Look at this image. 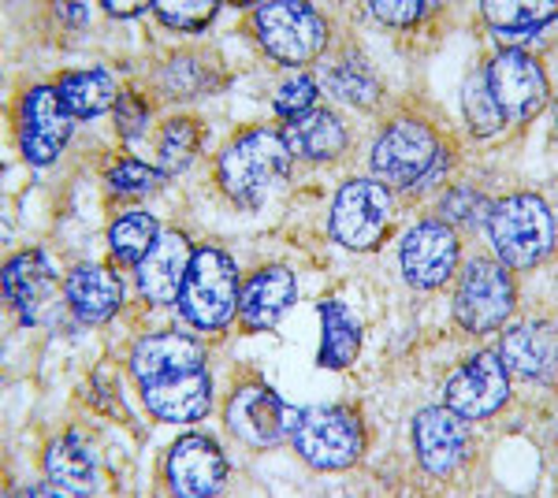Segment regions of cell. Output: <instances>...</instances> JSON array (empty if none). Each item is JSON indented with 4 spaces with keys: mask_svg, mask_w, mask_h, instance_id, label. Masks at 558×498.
Wrapping results in <instances>:
<instances>
[{
    "mask_svg": "<svg viewBox=\"0 0 558 498\" xmlns=\"http://www.w3.org/2000/svg\"><path fill=\"white\" fill-rule=\"evenodd\" d=\"M447 168V153L436 131L417 120H399L380 134L373 149V171L395 190H425Z\"/></svg>",
    "mask_w": 558,
    "mask_h": 498,
    "instance_id": "4",
    "label": "cell"
},
{
    "mask_svg": "<svg viewBox=\"0 0 558 498\" xmlns=\"http://www.w3.org/2000/svg\"><path fill=\"white\" fill-rule=\"evenodd\" d=\"M510 402V373L502 368L499 353L481 350L465 361L447 384V410L462 421H484Z\"/></svg>",
    "mask_w": 558,
    "mask_h": 498,
    "instance_id": "13",
    "label": "cell"
},
{
    "mask_svg": "<svg viewBox=\"0 0 558 498\" xmlns=\"http://www.w3.org/2000/svg\"><path fill=\"white\" fill-rule=\"evenodd\" d=\"M60 105L71 120H97L108 108H116V83L105 68H89V71H68L57 83Z\"/></svg>",
    "mask_w": 558,
    "mask_h": 498,
    "instance_id": "27",
    "label": "cell"
},
{
    "mask_svg": "<svg viewBox=\"0 0 558 498\" xmlns=\"http://www.w3.org/2000/svg\"><path fill=\"white\" fill-rule=\"evenodd\" d=\"M57 15L71 26H83L89 20V4H57Z\"/></svg>",
    "mask_w": 558,
    "mask_h": 498,
    "instance_id": "40",
    "label": "cell"
},
{
    "mask_svg": "<svg viewBox=\"0 0 558 498\" xmlns=\"http://www.w3.org/2000/svg\"><path fill=\"white\" fill-rule=\"evenodd\" d=\"M368 12L376 15L380 23H391V26H410L417 20H425L432 12V4H421V0H402V4H387V0H373Z\"/></svg>",
    "mask_w": 558,
    "mask_h": 498,
    "instance_id": "38",
    "label": "cell"
},
{
    "mask_svg": "<svg viewBox=\"0 0 558 498\" xmlns=\"http://www.w3.org/2000/svg\"><path fill=\"white\" fill-rule=\"evenodd\" d=\"M228 458L209 436H183L168 454V487L183 498H209L223 491Z\"/></svg>",
    "mask_w": 558,
    "mask_h": 498,
    "instance_id": "15",
    "label": "cell"
},
{
    "mask_svg": "<svg viewBox=\"0 0 558 498\" xmlns=\"http://www.w3.org/2000/svg\"><path fill=\"white\" fill-rule=\"evenodd\" d=\"M518 305V287L507 265L476 257L465 265L454 291V320L473 335H488L510 320Z\"/></svg>",
    "mask_w": 558,
    "mask_h": 498,
    "instance_id": "7",
    "label": "cell"
},
{
    "mask_svg": "<svg viewBox=\"0 0 558 498\" xmlns=\"http://www.w3.org/2000/svg\"><path fill=\"white\" fill-rule=\"evenodd\" d=\"M555 324L551 320H529L507 331L499 350V361L507 373H518L536 384H551L555 379Z\"/></svg>",
    "mask_w": 558,
    "mask_h": 498,
    "instance_id": "21",
    "label": "cell"
},
{
    "mask_svg": "<svg viewBox=\"0 0 558 498\" xmlns=\"http://www.w3.org/2000/svg\"><path fill=\"white\" fill-rule=\"evenodd\" d=\"M484 23L492 26V34L507 49H521L525 41L539 38L547 26L555 23L558 8L555 4H502V0H488L481 4Z\"/></svg>",
    "mask_w": 558,
    "mask_h": 498,
    "instance_id": "26",
    "label": "cell"
},
{
    "mask_svg": "<svg viewBox=\"0 0 558 498\" xmlns=\"http://www.w3.org/2000/svg\"><path fill=\"white\" fill-rule=\"evenodd\" d=\"M112 116H116V126H120L123 138H142V131H146V123H149V108L142 105V97H134V94L116 97Z\"/></svg>",
    "mask_w": 558,
    "mask_h": 498,
    "instance_id": "36",
    "label": "cell"
},
{
    "mask_svg": "<svg viewBox=\"0 0 558 498\" xmlns=\"http://www.w3.org/2000/svg\"><path fill=\"white\" fill-rule=\"evenodd\" d=\"M320 78L331 97H339V101H347L354 108H373L380 101V78L373 75V68H368L362 57L328 63V68L320 71Z\"/></svg>",
    "mask_w": 558,
    "mask_h": 498,
    "instance_id": "28",
    "label": "cell"
},
{
    "mask_svg": "<svg viewBox=\"0 0 558 498\" xmlns=\"http://www.w3.org/2000/svg\"><path fill=\"white\" fill-rule=\"evenodd\" d=\"M302 421V410L291 402H283L272 387L265 384H246L231 394L228 402V428L231 436L246 447H279V442L294 439V428Z\"/></svg>",
    "mask_w": 558,
    "mask_h": 498,
    "instance_id": "9",
    "label": "cell"
},
{
    "mask_svg": "<svg viewBox=\"0 0 558 498\" xmlns=\"http://www.w3.org/2000/svg\"><path fill=\"white\" fill-rule=\"evenodd\" d=\"M462 108H465V123H470V131L476 138H495V134L507 126V120H502L499 105H495V97L488 89V78H484V68L465 78Z\"/></svg>",
    "mask_w": 558,
    "mask_h": 498,
    "instance_id": "30",
    "label": "cell"
},
{
    "mask_svg": "<svg viewBox=\"0 0 558 498\" xmlns=\"http://www.w3.org/2000/svg\"><path fill=\"white\" fill-rule=\"evenodd\" d=\"M391 190L376 179H350L339 186L336 202H331L328 231L339 246L368 253L384 242L387 223H391Z\"/></svg>",
    "mask_w": 558,
    "mask_h": 498,
    "instance_id": "8",
    "label": "cell"
},
{
    "mask_svg": "<svg viewBox=\"0 0 558 498\" xmlns=\"http://www.w3.org/2000/svg\"><path fill=\"white\" fill-rule=\"evenodd\" d=\"M484 78H488V89L507 123H529L551 97L544 68L525 49H502L484 68Z\"/></svg>",
    "mask_w": 558,
    "mask_h": 498,
    "instance_id": "10",
    "label": "cell"
},
{
    "mask_svg": "<svg viewBox=\"0 0 558 498\" xmlns=\"http://www.w3.org/2000/svg\"><path fill=\"white\" fill-rule=\"evenodd\" d=\"M194 246L183 231H160L146 257L138 260V291L149 305H172L179 302V287L191 268Z\"/></svg>",
    "mask_w": 558,
    "mask_h": 498,
    "instance_id": "19",
    "label": "cell"
},
{
    "mask_svg": "<svg viewBox=\"0 0 558 498\" xmlns=\"http://www.w3.org/2000/svg\"><path fill=\"white\" fill-rule=\"evenodd\" d=\"M205 350L202 342L186 339V335H149L131 353V368L142 384H153L160 376H175L186 368H202Z\"/></svg>",
    "mask_w": 558,
    "mask_h": 498,
    "instance_id": "23",
    "label": "cell"
},
{
    "mask_svg": "<svg viewBox=\"0 0 558 498\" xmlns=\"http://www.w3.org/2000/svg\"><path fill=\"white\" fill-rule=\"evenodd\" d=\"M413 447H417L421 469L432 476L454 473L465 461V428L462 416L447 405H428L413 416Z\"/></svg>",
    "mask_w": 558,
    "mask_h": 498,
    "instance_id": "18",
    "label": "cell"
},
{
    "mask_svg": "<svg viewBox=\"0 0 558 498\" xmlns=\"http://www.w3.org/2000/svg\"><path fill=\"white\" fill-rule=\"evenodd\" d=\"M213 78H205V71H197L191 60H175L172 68H165V89L175 97H186V94H197L205 89Z\"/></svg>",
    "mask_w": 558,
    "mask_h": 498,
    "instance_id": "37",
    "label": "cell"
},
{
    "mask_svg": "<svg viewBox=\"0 0 558 498\" xmlns=\"http://www.w3.org/2000/svg\"><path fill=\"white\" fill-rule=\"evenodd\" d=\"M299 302V283L287 268H260L239 294V316L250 331H272L279 328L291 305Z\"/></svg>",
    "mask_w": 558,
    "mask_h": 498,
    "instance_id": "20",
    "label": "cell"
},
{
    "mask_svg": "<svg viewBox=\"0 0 558 498\" xmlns=\"http://www.w3.org/2000/svg\"><path fill=\"white\" fill-rule=\"evenodd\" d=\"M197 142H202V131H197L194 120H172L160 134V146H157V157H160V171L165 175H179L194 165L197 157Z\"/></svg>",
    "mask_w": 558,
    "mask_h": 498,
    "instance_id": "31",
    "label": "cell"
},
{
    "mask_svg": "<svg viewBox=\"0 0 558 498\" xmlns=\"http://www.w3.org/2000/svg\"><path fill=\"white\" fill-rule=\"evenodd\" d=\"M157 220L149 212H123L120 220L108 231V246H112V257L123 260V265H138L149 253V246L157 242Z\"/></svg>",
    "mask_w": 558,
    "mask_h": 498,
    "instance_id": "29",
    "label": "cell"
},
{
    "mask_svg": "<svg viewBox=\"0 0 558 498\" xmlns=\"http://www.w3.org/2000/svg\"><path fill=\"white\" fill-rule=\"evenodd\" d=\"M283 142L291 149V157L310 160V165H328V160H336L347 149V126L339 123V116L313 108V112L287 123Z\"/></svg>",
    "mask_w": 558,
    "mask_h": 498,
    "instance_id": "24",
    "label": "cell"
},
{
    "mask_svg": "<svg viewBox=\"0 0 558 498\" xmlns=\"http://www.w3.org/2000/svg\"><path fill=\"white\" fill-rule=\"evenodd\" d=\"M458 231L444 220H421L399 246V265L410 287L417 291H436L458 268Z\"/></svg>",
    "mask_w": 558,
    "mask_h": 498,
    "instance_id": "12",
    "label": "cell"
},
{
    "mask_svg": "<svg viewBox=\"0 0 558 498\" xmlns=\"http://www.w3.org/2000/svg\"><path fill=\"white\" fill-rule=\"evenodd\" d=\"M4 302L23 324H41L57 302V268L45 250H23L4 265Z\"/></svg>",
    "mask_w": 558,
    "mask_h": 498,
    "instance_id": "14",
    "label": "cell"
},
{
    "mask_svg": "<svg viewBox=\"0 0 558 498\" xmlns=\"http://www.w3.org/2000/svg\"><path fill=\"white\" fill-rule=\"evenodd\" d=\"M45 476L60 495H101L105 469L97 458V447L86 432H64L45 450Z\"/></svg>",
    "mask_w": 558,
    "mask_h": 498,
    "instance_id": "16",
    "label": "cell"
},
{
    "mask_svg": "<svg viewBox=\"0 0 558 498\" xmlns=\"http://www.w3.org/2000/svg\"><path fill=\"white\" fill-rule=\"evenodd\" d=\"M254 31L260 49L279 63H310L317 60L328 45V23L313 4H299V0H272L260 4L254 12Z\"/></svg>",
    "mask_w": 558,
    "mask_h": 498,
    "instance_id": "6",
    "label": "cell"
},
{
    "mask_svg": "<svg viewBox=\"0 0 558 498\" xmlns=\"http://www.w3.org/2000/svg\"><path fill=\"white\" fill-rule=\"evenodd\" d=\"M291 149H287L283 134L257 126L246 131L242 138L231 142L216 160V179H220L223 194L242 208L265 205V197L283 183L291 171Z\"/></svg>",
    "mask_w": 558,
    "mask_h": 498,
    "instance_id": "1",
    "label": "cell"
},
{
    "mask_svg": "<svg viewBox=\"0 0 558 498\" xmlns=\"http://www.w3.org/2000/svg\"><path fill=\"white\" fill-rule=\"evenodd\" d=\"M313 101H317V83H313L310 75H294V78H287V83L279 86L276 112L291 123V120H299V116L313 112Z\"/></svg>",
    "mask_w": 558,
    "mask_h": 498,
    "instance_id": "34",
    "label": "cell"
},
{
    "mask_svg": "<svg viewBox=\"0 0 558 498\" xmlns=\"http://www.w3.org/2000/svg\"><path fill=\"white\" fill-rule=\"evenodd\" d=\"M64 297L71 305V313L86 324H108L116 316V309L123 305V283L116 279V271H108L101 265H78L71 268Z\"/></svg>",
    "mask_w": 558,
    "mask_h": 498,
    "instance_id": "22",
    "label": "cell"
},
{
    "mask_svg": "<svg viewBox=\"0 0 558 498\" xmlns=\"http://www.w3.org/2000/svg\"><path fill=\"white\" fill-rule=\"evenodd\" d=\"M75 120L60 105L57 86H34L20 105V149L34 168H49L68 149Z\"/></svg>",
    "mask_w": 558,
    "mask_h": 498,
    "instance_id": "11",
    "label": "cell"
},
{
    "mask_svg": "<svg viewBox=\"0 0 558 498\" xmlns=\"http://www.w3.org/2000/svg\"><path fill=\"white\" fill-rule=\"evenodd\" d=\"M239 268L220 246H197L179 287V313L197 331H223L239 313Z\"/></svg>",
    "mask_w": 558,
    "mask_h": 498,
    "instance_id": "3",
    "label": "cell"
},
{
    "mask_svg": "<svg viewBox=\"0 0 558 498\" xmlns=\"http://www.w3.org/2000/svg\"><path fill=\"white\" fill-rule=\"evenodd\" d=\"M488 208L492 202H484L473 186H458L444 202V223H451V228L454 223H481L484 216H488Z\"/></svg>",
    "mask_w": 558,
    "mask_h": 498,
    "instance_id": "35",
    "label": "cell"
},
{
    "mask_svg": "<svg viewBox=\"0 0 558 498\" xmlns=\"http://www.w3.org/2000/svg\"><path fill=\"white\" fill-rule=\"evenodd\" d=\"M168 183V175L160 168H149L142 160H120L112 171H108V186L123 197H146V194H157L160 186Z\"/></svg>",
    "mask_w": 558,
    "mask_h": 498,
    "instance_id": "32",
    "label": "cell"
},
{
    "mask_svg": "<svg viewBox=\"0 0 558 498\" xmlns=\"http://www.w3.org/2000/svg\"><path fill=\"white\" fill-rule=\"evenodd\" d=\"M105 12L112 15V20H134V15H142V12H153V4H146V0H134V4H112V0H108Z\"/></svg>",
    "mask_w": 558,
    "mask_h": 498,
    "instance_id": "39",
    "label": "cell"
},
{
    "mask_svg": "<svg viewBox=\"0 0 558 498\" xmlns=\"http://www.w3.org/2000/svg\"><path fill=\"white\" fill-rule=\"evenodd\" d=\"M153 12L172 31H202L216 20L220 4L216 0H160V4H153Z\"/></svg>",
    "mask_w": 558,
    "mask_h": 498,
    "instance_id": "33",
    "label": "cell"
},
{
    "mask_svg": "<svg viewBox=\"0 0 558 498\" xmlns=\"http://www.w3.org/2000/svg\"><path fill=\"white\" fill-rule=\"evenodd\" d=\"M488 239L499 265L507 268H536L555 253V212L536 194H510L495 202L484 216Z\"/></svg>",
    "mask_w": 558,
    "mask_h": 498,
    "instance_id": "2",
    "label": "cell"
},
{
    "mask_svg": "<svg viewBox=\"0 0 558 498\" xmlns=\"http://www.w3.org/2000/svg\"><path fill=\"white\" fill-rule=\"evenodd\" d=\"M146 410L157 421L168 424H194L213 410V379L202 368H186L175 376H160L153 384H142Z\"/></svg>",
    "mask_w": 558,
    "mask_h": 498,
    "instance_id": "17",
    "label": "cell"
},
{
    "mask_svg": "<svg viewBox=\"0 0 558 498\" xmlns=\"http://www.w3.org/2000/svg\"><path fill=\"white\" fill-rule=\"evenodd\" d=\"M320 320H324V339H320V353H317V365L320 368H350L362 353V320L357 313L350 309L347 302H320Z\"/></svg>",
    "mask_w": 558,
    "mask_h": 498,
    "instance_id": "25",
    "label": "cell"
},
{
    "mask_svg": "<svg viewBox=\"0 0 558 498\" xmlns=\"http://www.w3.org/2000/svg\"><path fill=\"white\" fill-rule=\"evenodd\" d=\"M294 447L310 469L320 473H339L350 469L365 450L362 416L347 405H313L302 410V421L294 428Z\"/></svg>",
    "mask_w": 558,
    "mask_h": 498,
    "instance_id": "5",
    "label": "cell"
}]
</instances>
